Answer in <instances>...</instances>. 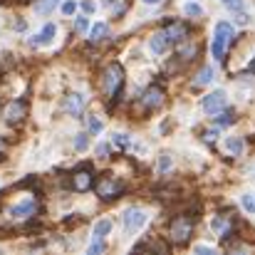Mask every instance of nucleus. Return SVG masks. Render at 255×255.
<instances>
[{
    "label": "nucleus",
    "instance_id": "nucleus-36",
    "mask_svg": "<svg viewBox=\"0 0 255 255\" xmlns=\"http://www.w3.org/2000/svg\"><path fill=\"white\" fill-rule=\"evenodd\" d=\"M82 10H85V12H94V10H97V5H94L92 0H85V2H82Z\"/></svg>",
    "mask_w": 255,
    "mask_h": 255
},
{
    "label": "nucleus",
    "instance_id": "nucleus-19",
    "mask_svg": "<svg viewBox=\"0 0 255 255\" xmlns=\"http://www.w3.org/2000/svg\"><path fill=\"white\" fill-rule=\"evenodd\" d=\"M226 149H228L233 156H241V154H243V141H241L238 136H228V139H226Z\"/></svg>",
    "mask_w": 255,
    "mask_h": 255
},
{
    "label": "nucleus",
    "instance_id": "nucleus-4",
    "mask_svg": "<svg viewBox=\"0 0 255 255\" xmlns=\"http://www.w3.org/2000/svg\"><path fill=\"white\" fill-rule=\"evenodd\" d=\"M94 191H97V196L102 198V201H114V198H119L122 193H124V183L119 181V178H114V176H102L99 181H97V186H94Z\"/></svg>",
    "mask_w": 255,
    "mask_h": 255
},
{
    "label": "nucleus",
    "instance_id": "nucleus-26",
    "mask_svg": "<svg viewBox=\"0 0 255 255\" xmlns=\"http://www.w3.org/2000/svg\"><path fill=\"white\" fill-rule=\"evenodd\" d=\"M171 164H173L171 154H161V159H159V171H161V173H166V171L171 169Z\"/></svg>",
    "mask_w": 255,
    "mask_h": 255
},
{
    "label": "nucleus",
    "instance_id": "nucleus-16",
    "mask_svg": "<svg viewBox=\"0 0 255 255\" xmlns=\"http://www.w3.org/2000/svg\"><path fill=\"white\" fill-rule=\"evenodd\" d=\"M107 35H109V25H107V22H97V25H92V30H89V42H102Z\"/></svg>",
    "mask_w": 255,
    "mask_h": 255
},
{
    "label": "nucleus",
    "instance_id": "nucleus-17",
    "mask_svg": "<svg viewBox=\"0 0 255 255\" xmlns=\"http://www.w3.org/2000/svg\"><path fill=\"white\" fill-rule=\"evenodd\" d=\"M57 2H60V0H35V12H37V15H50Z\"/></svg>",
    "mask_w": 255,
    "mask_h": 255
},
{
    "label": "nucleus",
    "instance_id": "nucleus-12",
    "mask_svg": "<svg viewBox=\"0 0 255 255\" xmlns=\"http://www.w3.org/2000/svg\"><path fill=\"white\" fill-rule=\"evenodd\" d=\"M141 102H144L146 109H156V107H161V102H164V89H161V87H149V89L144 92Z\"/></svg>",
    "mask_w": 255,
    "mask_h": 255
},
{
    "label": "nucleus",
    "instance_id": "nucleus-7",
    "mask_svg": "<svg viewBox=\"0 0 255 255\" xmlns=\"http://www.w3.org/2000/svg\"><path fill=\"white\" fill-rule=\"evenodd\" d=\"M233 226H236V211H226V213L216 216L213 223H211V228H213L223 241H228V238L233 236Z\"/></svg>",
    "mask_w": 255,
    "mask_h": 255
},
{
    "label": "nucleus",
    "instance_id": "nucleus-35",
    "mask_svg": "<svg viewBox=\"0 0 255 255\" xmlns=\"http://www.w3.org/2000/svg\"><path fill=\"white\" fill-rule=\"evenodd\" d=\"M97 154L107 159V156H109V146H107V144H99V146H97Z\"/></svg>",
    "mask_w": 255,
    "mask_h": 255
},
{
    "label": "nucleus",
    "instance_id": "nucleus-31",
    "mask_svg": "<svg viewBox=\"0 0 255 255\" xmlns=\"http://www.w3.org/2000/svg\"><path fill=\"white\" fill-rule=\"evenodd\" d=\"M87 27H89V25H87V17H77V20H75V30H77V32H85Z\"/></svg>",
    "mask_w": 255,
    "mask_h": 255
},
{
    "label": "nucleus",
    "instance_id": "nucleus-29",
    "mask_svg": "<svg viewBox=\"0 0 255 255\" xmlns=\"http://www.w3.org/2000/svg\"><path fill=\"white\" fill-rule=\"evenodd\" d=\"M87 124H89V131H94V134H97V131H102V122H99L97 117H89V119H87Z\"/></svg>",
    "mask_w": 255,
    "mask_h": 255
},
{
    "label": "nucleus",
    "instance_id": "nucleus-39",
    "mask_svg": "<svg viewBox=\"0 0 255 255\" xmlns=\"http://www.w3.org/2000/svg\"><path fill=\"white\" fill-rule=\"evenodd\" d=\"M251 72H255V60H253V62H251Z\"/></svg>",
    "mask_w": 255,
    "mask_h": 255
},
{
    "label": "nucleus",
    "instance_id": "nucleus-1",
    "mask_svg": "<svg viewBox=\"0 0 255 255\" xmlns=\"http://www.w3.org/2000/svg\"><path fill=\"white\" fill-rule=\"evenodd\" d=\"M233 37H236L233 25L221 20V22L216 25V30H213V42H211L213 60H218V62H223V60H226V52H228V47L233 45Z\"/></svg>",
    "mask_w": 255,
    "mask_h": 255
},
{
    "label": "nucleus",
    "instance_id": "nucleus-11",
    "mask_svg": "<svg viewBox=\"0 0 255 255\" xmlns=\"http://www.w3.org/2000/svg\"><path fill=\"white\" fill-rule=\"evenodd\" d=\"M35 213H37V201H35V198L22 201V203H17V206L10 208V216H12V218H30V216H35Z\"/></svg>",
    "mask_w": 255,
    "mask_h": 255
},
{
    "label": "nucleus",
    "instance_id": "nucleus-34",
    "mask_svg": "<svg viewBox=\"0 0 255 255\" xmlns=\"http://www.w3.org/2000/svg\"><path fill=\"white\" fill-rule=\"evenodd\" d=\"M236 22H238V25H248V15H246V12L241 10V12L236 15Z\"/></svg>",
    "mask_w": 255,
    "mask_h": 255
},
{
    "label": "nucleus",
    "instance_id": "nucleus-40",
    "mask_svg": "<svg viewBox=\"0 0 255 255\" xmlns=\"http://www.w3.org/2000/svg\"><path fill=\"white\" fill-rule=\"evenodd\" d=\"M0 2H2V0H0Z\"/></svg>",
    "mask_w": 255,
    "mask_h": 255
},
{
    "label": "nucleus",
    "instance_id": "nucleus-38",
    "mask_svg": "<svg viewBox=\"0 0 255 255\" xmlns=\"http://www.w3.org/2000/svg\"><path fill=\"white\" fill-rule=\"evenodd\" d=\"M146 5H156V2H161V0H144Z\"/></svg>",
    "mask_w": 255,
    "mask_h": 255
},
{
    "label": "nucleus",
    "instance_id": "nucleus-14",
    "mask_svg": "<svg viewBox=\"0 0 255 255\" xmlns=\"http://www.w3.org/2000/svg\"><path fill=\"white\" fill-rule=\"evenodd\" d=\"M55 35H57V27L50 22V25H45V27H42V32H40L37 37H32V40H30V45H32V47L47 45V42H52V37H55Z\"/></svg>",
    "mask_w": 255,
    "mask_h": 255
},
{
    "label": "nucleus",
    "instance_id": "nucleus-5",
    "mask_svg": "<svg viewBox=\"0 0 255 255\" xmlns=\"http://www.w3.org/2000/svg\"><path fill=\"white\" fill-rule=\"evenodd\" d=\"M226 107H228V94H226L223 89H216V92H211V94L203 97V112L211 114V117H216V114L223 112Z\"/></svg>",
    "mask_w": 255,
    "mask_h": 255
},
{
    "label": "nucleus",
    "instance_id": "nucleus-30",
    "mask_svg": "<svg viewBox=\"0 0 255 255\" xmlns=\"http://www.w3.org/2000/svg\"><path fill=\"white\" fill-rule=\"evenodd\" d=\"M75 10H77V2H75V0H67V2L62 5V12H65V15H75Z\"/></svg>",
    "mask_w": 255,
    "mask_h": 255
},
{
    "label": "nucleus",
    "instance_id": "nucleus-33",
    "mask_svg": "<svg viewBox=\"0 0 255 255\" xmlns=\"http://www.w3.org/2000/svg\"><path fill=\"white\" fill-rule=\"evenodd\" d=\"M216 136H218V131H203V141H206V144L216 141Z\"/></svg>",
    "mask_w": 255,
    "mask_h": 255
},
{
    "label": "nucleus",
    "instance_id": "nucleus-2",
    "mask_svg": "<svg viewBox=\"0 0 255 255\" xmlns=\"http://www.w3.org/2000/svg\"><path fill=\"white\" fill-rule=\"evenodd\" d=\"M122 85H124V70H122V65H109L107 70H104V75H102V92H104V97H109V99H114L119 92H122Z\"/></svg>",
    "mask_w": 255,
    "mask_h": 255
},
{
    "label": "nucleus",
    "instance_id": "nucleus-21",
    "mask_svg": "<svg viewBox=\"0 0 255 255\" xmlns=\"http://www.w3.org/2000/svg\"><path fill=\"white\" fill-rule=\"evenodd\" d=\"M112 231V223L104 218V221H99V223H94V238H104L107 233Z\"/></svg>",
    "mask_w": 255,
    "mask_h": 255
},
{
    "label": "nucleus",
    "instance_id": "nucleus-8",
    "mask_svg": "<svg viewBox=\"0 0 255 255\" xmlns=\"http://www.w3.org/2000/svg\"><path fill=\"white\" fill-rule=\"evenodd\" d=\"M70 186H72L75 191H80V193L89 191V188L94 186V173L89 171V166H85V169H80V171H75V173L70 176Z\"/></svg>",
    "mask_w": 255,
    "mask_h": 255
},
{
    "label": "nucleus",
    "instance_id": "nucleus-24",
    "mask_svg": "<svg viewBox=\"0 0 255 255\" xmlns=\"http://www.w3.org/2000/svg\"><path fill=\"white\" fill-rule=\"evenodd\" d=\"M216 119H218V124H231V122L236 119V114H233V112H228V109H223V112H218V114H216Z\"/></svg>",
    "mask_w": 255,
    "mask_h": 255
},
{
    "label": "nucleus",
    "instance_id": "nucleus-23",
    "mask_svg": "<svg viewBox=\"0 0 255 255\" xmlns=\"http://www.w3.org/2000/svg\"><path fill=\"white\" fill-rule=\"evenodd\" d=\"M129 144H131V139H129L127 134H117V136H112V146H117V149H129Z\"/></svg>",
    "mask_w": 255,
    "mask_h": 255
},
{
    "label": "nucleus",
    "instance_id": "nucleus-25",
    "mask_svg": "<svg viewBox=\"0 0 255 255\" xmlns=\"http://www.w3.org/2000/svg\"><path fill=\"white\" fill-rule=\"evenodd\" d=\"M243 208L248 213H255V193H246L243 196Z\"/></svg>",
    "mask_w": 255,
    "mask_h": 255
},
{
    "label": "nucleus",
    "instance_id": "nucleus-28",
    "mask_svg": "<svg viewBox=\"0 0 255 255\" xmlns=\"http://www.w3.org/2000/svg\"><path fill=\"white\" fill-rule=\"evenodd\" d=\"M87 144H89V141H87V134H77V139H75V149H77V151H85Z\"/></svg>",
    "mask_w": 255,
    "mask_h": 255
},
{
    "label": "nucleus",
    "instance_id": "nucleus-18",
    "mask_svg": "<svg viewBox=\"0 0 255 255\" xmlns=\"http://www.w3.org/2000/svg\"><path fill=\"white\" fill-rule=\"evenodd\" d=\"M213 77H216V72H213V65H206V67H203V70L198 72V80H196V87L213 82Z\"/></svg>",
    "mask_w": 255,
    "mask_h": 255
},
{
    "label": "nucleus",
    "instance_id": "nucleus-13",
    "mask_svg": "<svg viewBox=\"0 0 255 255\" xmlns=\"http://www.w3.org/2000/svg\"><path fill=\"white\" fill-rule=\"evenodd\" d=\"M62 109H65L67 114H72V117H80L82 109H85V97H82V94H70V97L65 99Z\"/></svg>",
    "mask_w": 255,
    "mask_h": 255
},
{
    "label": "nucleus",
    "instance_id": "nucleus-10",
    "mask_svg": "<svg viewBox=\"0 0 255 255\" xmlns=\"http://www.w3.org/2000/svg\"><path fill=\"white\" fill-rule=\"evenodd\" d=\"M164 32H166V40H169V45H171V42H183V40L188 37L191 27H188L186 22H171Z\"/></svg>",
    "mask_w": 255,
    "mask_h": 255
},
{
    "label": "nucleus",
    "instance_id": "nucleus-22",
    "mask_svg": "<svg viewBox=\"0 0 255 255\" xmlns=\"http://www.w3.org/2000/svg\"><path fill=\"white\" fill-rule=\"evenodd\" d=\"M183 12H186L188 17H201V15H203V7H201L198 2H186V5H183Z\"/></svg>",
    "mask_w": 255,
    "mask_h": 255
},
{
    "label": "nucleus",
    "instance_id": "nucleus-32",
    "mask_svg": "<svg viewBox=\"0 0 255 255\" xmlns=\"http://www.w3.org/2000/svg\"><path fill=\"white\" fill-rule=\"evenodd\" d=\"M223 2L228 10H241V5H243V0H223Z\"/></svg>",
    "mask_w": 255,
    "mask_h": 255
},
{
    "label": "nucleus",
    "instance_id": "nucleus-3",
    "mask_svg": "<svg viewBox=\"0 0 255 255\" xmlns=\"http://www.w3.org/2000/svg\"><path fill=\"white\" fill-rule=\"evenodd\" d=\"M193 228H196V216L191 218V216H178V218H173L171 221V228H169V238L173 243H178V246H183L191 236H193Z\"/></svg>",
    "mask_w": 255,
    "mask_h": 255
},
{
    "label": "nucleus",
    "instance_id": "nucleus-20",
    "mask_svg": "<svg viewBox=\"0 0 255 255\" xmlns=\"http://www.w3.org/2000/svg\"><path fill=\"white\" fill-rule=\"evenodd\" d=\"M196 52H198V47H196V45H186V47H181V50H178V55H176V57H181L183 62H188V60H193V57H196Z\"/></svg>",
    "mask_w": 255,
    "mask_h": 255
},
{
    "label": "nucleus",
    "instance_id": "nucleus-9",
    "mask_svg": "<svg viewBox=\"0 0 255 255\" xmlns=\"http://www.w3.org/2000/svg\"><path fill=\"white\" fill-rule=\"evenodd\" d=\"M144 223H146V216H144L141 208H129L127 211V216H124V231L127 233H136Z\"/></svg>",
    "mask_w": 255,
    "mask_h": 255
},
{
    "label": "nucleus",
    "instance_id": "nucleus-15",
    "mask_svg": "<svg viewBox=\"0 0 255 255\" xmlns=\"http://www.w3.org/2000/svg\"><path fill=\"white\" fill-rule=\"evenodd\" d=\"M169 47V40H166V32H154V37L149 40V50L154 55H161L164 50Z\"/></svg>",
    "mask_w": 255,
    "mask_h": 255
},
{
    "label": "nucleus",
    "instance_id": "nucleus-6",
    "mask_svg": "<svg viewBox=\"0 0 255 255\" xmlns=\"http://www.w3.org/2000/svg\"><path fill=\"white\" fill-rule=\"evenodd\" d=\"M25 117H27V104H25V99H12V102H7V104L2 107V119H5L7 124H20Z\"/></svg>",
    "mask_w": 255,
    "mask_h": 255
},
{
    "label": "nucleus",
    "instance_id": "nucleus-37",
    "mask_svg": "<svg viewBox=\"0 0 255 255\" xmlns=\"http://www.w3.org/2000/svg\"><path fill=\"white\" fill-rule=\"evenodd\" d=\"M196 253H211V248H206V246H198V248H196Z\"/></svg>",
    "mask_w": 255,
    "mask_h": 255
},
{
    "label": "nucleus",
    "instance_id": "nucleus-27",
    "mask_svg": "<svg viewBox=\"0 0 255 255\" xmlns=\"http://www.w3.org/2000/svg\"><path fill=\"white\" fill-rule=\"evenodd\" d=\"M104 251V243H102V238H94L92 241V246H89V255H97Z\"/></svg>",
    "mask_w": 255,
    "mask_h": 255
}]
</instances>
